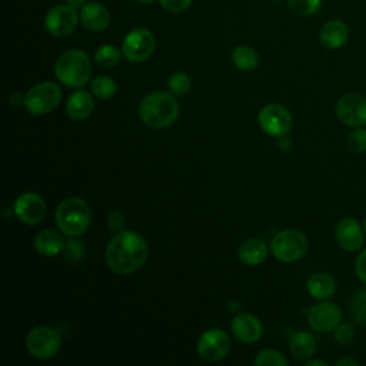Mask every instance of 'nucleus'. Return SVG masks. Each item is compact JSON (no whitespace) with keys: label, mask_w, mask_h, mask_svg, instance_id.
I'll use <instances>...</instances> for the list:
<instances>
[{"label":"nucleus","mask_w":366,"mask_h":366,"mask_svg":"<svg viewBox=\"0 0 366 366\" xmlns=\"http://www.w3.org/2000/svg\"><path fill=\"white\" fill-rule=\"evenodd\" d=\"M147 242L130 230L117 232L106 247V263L117 274H130L147 260Z\"/></svg>","instance_id":"f257e3e1"},{"label":"nucleus","mask_w":366,"mask_h":366,"mask_svg":"<svg viewBox=\"0 0 366 366\" xmlns=\"http://www.w3.org/2000/svg\"><path fill=\"white\" fill-rule=\"evenodd\" d=\"M139 116L152 129H166L177 120L179 103L172 93L154 92L140 102Z\"/></svg>","instance_id":"f03ea898"},{"label":"nucleus","mask_w":366,"mask_h":366,"mask_svg":"<svg viewBox=\"0 0 366 366\" xmlns=\"http://www.w3.org/2000/svg\"><path fill=\"white\" fill-rule=\"evenodd\" d=\"M54 74L67 87L84 86L92 76V63L87 53L79 49L63 51L54 64Z\"/></svg>","instance_id":"7ed1b4c3"},{"label":"nucleus","mask_w":366,"mask_h":366,"mask_svg":"<svg viewBox=\"0 0 366 366\" xmlns=\"http://www.w3.org/2000/svg\"><path fill=\"white\" fill-rule=\"evenodd\" d=\"M57 227L67 236L76 237L86 232L92 222L90 206L80 197H67L56 209Z\"/></svg>","instance_id":"20e7f679"},{"label":"nucleus","mask_w":366,"mask_h":366,"mask_svg":"<svg viewBox=\"0 0 366 366\" xmlns=\"http://www.w3.org/2000/svg\"><path fill=\"white\" fill-rule=\"evenodd\" d=\"M307 237L297 229H286L274 234L270 244L273 256L283 263L300 260L307 252Z\"/></svg>","instance_id":"39448f33"},{"label":"nucleus","mask_w":366,"mask_h":366,"mask_svg":"<svg viewBox=\"0 0 366 366\" xmlns=\"http://www.w3.org/2000/svg\"><path fill=\"white\" fill-rule=\"evenodd\" d=\"M61 99L60 87L53 81L34 84L23 97L26 109L34 116H43L57 107Z\"/></svg>","instance_id":"423d86ee"},{"label":"nucleus","mask_w":366,"mask_h":366,"mask_svg":"<svg viewBox=\"0 0 366 366\" xmlns=\"http://www.w3.org/2000/svg\"><path fill=\"white\" fill-rule=\"evenodd\" d=\"M156 49V39L149 29L137 27L130 30L122 43V53L130 63L146 61Z\"/></svg>","instance_id":"0eeeda50"},{"label":"nucleus","mask_w":366,"mask_h":366,"mask_svg":"<svg viewBox=\"0 0 366 366\" xmlns=\"http://www.w3.org/2000/svg\"><path fill=\"white\" fill-rule=\"evenodd\" d=\"M80 20L77 9L69 6L67 3L53 6L44 17V27L53 37H67L70 36Z\"/></svg>","instance_id":"6e6552de"},{"label":"nucleus","mask_w":366,"mask_h":366,"mask_svg":"<svg viewBox=\"0 0 366 366\" xmlns=\"http://www.w3.org/2000/svg\"><path fill=\"white\" fill-rule=\"evenodd\" d=\"M26 346L37 359H50L57 355L61 346V337L57 330L47 326L33 327L26 336Z\"/></svg>","instance_id":"1a4fd4ad"},{"label":"nucleus","mask_w":366,"mask_h":366,"mask_svg":"<svg viewBox=\"0 0 366 366\" xmlns=\"http://www.w3.org/2000/svg\"><path fill=\"white\" fill-rule=\"evenodd\" d=\"M259 126L260 129L273 137L286 136L293 124L290 112L280 104H267L259 112Z\"/></svg>","instance_id":"9d476101"},{"label":"nucleus","mask_w":366,"mask_h":366,"mask_svg":"<svg viewBox=\"0 0 366 366\" xmlns=\"http://www.w3.org/2000/svg\"><path fill=\"white\" fill-rule=\"evenodd\" d=\"M337 119L349 127H362L366 124V97L359 93H347L336 103Z\"/></svg>","instance_id":"9b49d317"},{"label":"nucleus","mask_w":366,"mask_h":366,"mask_svg":"<svg viewBox=\"0 0 366 366\" xmlns=\"http://www.w3.org/2000/svg\"><path fill=\"white\" fill-rule=\"evenodd\" d=\"M229 350L230 339L223 329H209L197 342V352L206 362H219L229 353Z\"/></svg>","instance_id":"f8f14e48"},{"label":"nucleus","mask_w":366,"mask_h":366,"mask_svg":"<svg viewBox=\"0 0 366 366\" xmlns=\"http://www.w3.org/2000/svg\"><path fill=\"white\" fill-rule=\"evenodd\" d=\"M342 320V310L332 302H320L313 305L307 312V322L316 332L325 333L335 330Z\"/></svg>","instance_id":"ddd939ff"},{"label":"nucleus","mask_w":366,"mask_h":366,"mask_svg":"<svg viewBox=\"0 0 366 366\" xmlns=\"http://www.w3.org/2000/svg\"><path fill=\"white\" fill-rule=\"evenodd\" d=\"M46 202L33 192L20 194L14 202L16 216L26 224H37L46 217Z\"/></svg>","instance_id":"4468645a"},{"label":"nucleus","mask_w":366,"mask_h":366,"mask_svg":"<svg viewBox=\"0 0 366 366\" xmlns=\"http://www.w3.org/2000/svg\"><path fill=\"white\" fill-rule=\"evenodd\" d=\"M363 226L355 217H343L335 230L337 244L346 252H356L363 244Z\"/></svg>","instance_id":"2eb2a0df"},{"label":"nucleus","mask_w":366,"mask_h":366,"mask_svg":"<svg viewBox=\"0 0 366 366\" xmlns=\"http://www.w3.org/2000/svg\"><path fill=\"white\" fill-rule=\"evenodd\" d=\"M232 332L234 337L243 343H254L263 335L260 320L250 313H239L232 320Z\"/></svg>","instance_id":"dca6fc26"},{"label":"nucleus","mask_w":366,"mask_h":366,"mask_svg":"<svg viewBox=\"0 0 366 366\" xmlns=\"http://www.w3.org/2000/svg\"><path fill=\"white\" fill-rule=\"evenodd\" d=\"M80 23L90 31H103L110 23V13L102 3L87 1L80 9Z\"/></svg>","instance_id":"f3484780"},{"label":"nucleus","mask_w":366,"mask_h":366,"mask_svg":"<svg viewBox=\"0 0 366 366\" xmlns=\"http://www.w3.org/2000/svg\"><path fill=\"white\" fill-rule=\"evenodd\" d=\"M349 40V27L342 20L326 21L319 31V41L325 49L335 50Z\"/></svg>","instance_id":"a211bd4d"},{"label":"nucleus","mask_w":366,"mask_h":366,"mask_svg":"<svg viewBox=\"0 0 366 366\" xmlns=\"http://www.w3.org/2000/svg\"><path fill=\"white\" fill-rule=\"evenodd\" d=\"M94 102L89 92L79 89L73 92L66 102V112L73 120H83L93 112Z\"/></svg>","instance_id":"6ab92c4d"},{"label":"nucleus","mask_w":366,"mask_h":366,"mask_svg":"<svg viewBox=\"0 0 366 366\" xmlns=\"http://www.w3.org/2000/svg\"><path fill=\"white\" fill-rule=\"evenodd\" d=\"M306 287L312 297L317 300H327L336 293L337 285L332 274L326 272H319L309 277Z\"/></svg>","instance_id":"aec40b11"},{"label":"nucleus","mask_w":366,"mask_h":366,"mask_svg":"<svg viewBox=\"0 0 366 366\" xmlns=\"http://www.w3.org/2000/svg\"><path fill=\"white\" fill-rule=\"evenodd\" d=\"M64 244V237L51 229L41 230L34 237V247L41 256H56L63 252Z\"/></svg>","instance_id":"412c9836"},{"label":"nucleus","mask_w":366,"mask_h":366,"mask_svg":"<svg viewBox=\"0 0 366 366\" xmlns=\"http://www.w3.org/2000/svg\"><path fill=\"white\" fill-rule=\"evenodd\" d=\"M237 256L242 263L247 266H256V264H260L267 257V247L263 240L250 237V239H246L239 246Z\"/></svg>","instance_id":"4be33fe9"},{"label":"nucleus","mask_w":366,"mask_h":366,"mask_svg":"<svg viewBox=\"0 0 366 366\" xmlns=\"http://www.w3.org/2000/svg\"><path fill=\"white\" fill-rule=\"evenodd\" d=\"M289 350L292 356L297 360L309 359L316 350V340L312 333L309 332H297L292 336L289 343Z\"/></svg>","instance_id":"5701e85b"},{"label":"nucleus","mask_w":366,"mask_h":366,"mask_svg":"<svg viewBox=\"0 0 366 366\" xmlns=\"http://www.w3.org/2000/svg\"><path fill=\"white\" fill-rule=\"evenodd\" d=\"M233 64L242 71H252L259 64V54L250 46H237L232 51Z\"/></svg>","instance_id":"b1692460"},{"label":"nucleus","mask_w":366,"mask_h":366,"mask_svg":"<svg viewBox=\"0 0 366 366\" xmlns=\"http://www.w3.org/2000/svg\"><path fill=\"white\" fill-rule=\"evenodd\" d=\"M122 56H123V53L117 47L112 46V44H103L96 50L94 60L100 67L110 69V67H114L119 64Z\"/></svg>","instance_id":"393cba45"},{"label":"nucleus","mask_w":366,"mask_h":366,"mask_svg":"<svg viewBox=\"0 0 366 366\" xmlns=\"http://www.w3.org/2000/svg\"><path fill=\"white\" fill-rule=\"evenodd\" d=\"M92 93L99 99H110L116 93V81L110 76H97L90 83Z\"/></svg>","instance_id":"a878e982"},{"label":"nucleus","mask_w":366,"mask_h":366,"mask_svg":"<svg viewBox=\"0 0 366 366\" xmlns=\"http://www.w3.org/2000/svg\"><path fill=\"white\" fill-rule=\"evenodd\" d=\"M349 307L352 317L357 323H366V289H357L353 292Z\"/></svg>","instance_id":"bb28decb"},{"label":"nucleus","mask_w":366,"mask_h":366,"mask_svg":"<svg viewBox=\"0 0 366 366\" xmlns=\"http://www.w3.org/2000/svg\"><path fill=\"white\" fill-rule=\"evenodd\" d=\"M192 87L190 77L183 71L173 73L167 80V89L173 96H184Z\"/></svg>","instance_id":"cd10ccee"},{"label":"nucleus","mask_w":366,"mask_h":366,"mask_svg":"<svg viewBox=\"0 0 366 366\" xmlns=\"http://www.w3.org/2000/svg\"><path fill=\"white\" fill-rule=\"evenodd\" d=\"M254 365L257 366H287V359L274 349L260 350L254 359Z\"/></svg>","instance_id":"c85d7f7f"},{"label":"nucleus","mask_w":366,"mask_h":366,"mask_svg":"<svg viewBox=\"0 0 366 366\" xmlns=\"http://www.w3.org/2000/svg\"><path fill=\"white\" fill-rule=\"evenodd\" d=\"M322 0H287L289 9L302 17H309L320 9Z\"/></svg>","instance_id":"c756f323"},{"label":"nucleus","mask_w":366,"mask_h":366,"mask_svg":"<svg viewBox=\"0 0 366 366\" xmlns=\"http://www.w3.org/2000/svg\"><path fill=\"white\" fill-rule=\"evenodd\" d=\"M63 254L67 262L79 263L84 257V244L77 239L67 240L63 249Z\"/></svg>","instance_id":"7c9ffc66"},{"label":"nucleus","mask_w":366,"mask_h":366,"mask_svg":"<svg viewBox=\"0 0 366 366\" xmlns=\"http://www.w3.org/2000/svg\"><path fill=\"white\" fill-rule=\"evenodd\" d=\"M347 146L353 153H365L366 152V129L356 127L347 136Z\"/></svg>","instance_id":"2f4dec72"},{"label":"nucleus","mask_w":366,"mask_h":366,"mask_svg":"<svg viewBox=\"0 0 366 366\" xmlns=\"http://www.w3.org/2000/svg\"><path fill=\"white\" fill-rule=\"evenodd\" d=\"M333 337L339 345H350L355 339V327L350 323H339L333 332Z\"/></svg>","instance_id":"473e14b6"},{"label":"nucleus","mask_w":366,"mask_h":366,"mask_svg":"<svg viewBox=\"0 0 366 366\" xmlns=\"http://www.w3.org/2000/svg\"><path fill=\"white\" fill-rule=\"evenodd\" d=\"M159 3L170 13H182L192 6L193 0H159Z\"/></svg>","instance_id":"72a5a7b5"},{"label":"nucleus","mask_w":366,"mask_h":366,"mask_svg":"<svg viewBox=\"0 0 366 366\" xmlns=\"http://www.w3.org/2000/svg\"><path fill=\"white\" fill-rule=\"evenodd\" d=\"M124 223H126V219H124V214L120 210H112L107 214V224L112 230L120 232L124 227Z\"/></svg>","instance_id":"f704fd0d"},{"label":"nucleus","mask_w":366,"mask_h":366,"mask_svg":"<svg viewBox=\"0 0 366 366\" xmlns=\"http://www.w3.org/2000/svg\"><path fill=\"white\" fill-rule=\"evenodd\" d=\"M355 272L357 279L366 285V249L360 252V254L356 257L355 262Z\"/></svg>","instance_id":"c9c22d12"},{"label":"nucleus","mask_w":366,"mask_h":366,"mask_svg":"<svg viewBox=\"0 0 366 366\" xmlns=\"http://www.w3.org/2000/svg\"><path fill=\"white\" fill-rule=\"evenodd\" d=\"M335 365H336V366H356V365H359V362H357L356 359H353V357L345 356V357L337 359V360L335 362Z\"/></svg>","instance_id":"e433bc0d"},{"label":"nucleus","mask_w":366,"mask_h":366,"mask_svg":"<svg viewBox=\"0 0 366 366\" xmlns=\"http://www.w3.org/2000/svg\"><path fill=\"white\" fill-rule=\"evenodd\" d=\"M66 3L74 9H81L87 3V0H66Z\"/></svg>","instance_id":"4c0bfd02"},{"label":"nucleus","mask_w":366,"mask_h":366,"mask_svg":"<svg viewBox=\"0 0 366 366\" xmlns=\"http://www.w3.org/2000/svg\"><path fill=\"white\" fill-rule=\"evenodd\" d=\"M315 365H319V366H327V363H326V362H323V360H309V362H306V366H315Z\"/></svg>","instance_id":"58836bf2"},{"label":"nucleus","mask_w":366,"mask_h":366,"mask_svg":"<svg viewBox=\"0 0 366 366\" xmlns=\"http://www.w3.org/2000/svg\"><path fill=\"white\" fill-rule=\"evenodd\" d=\"M21 96L19 94V93H13L11 96H10V102L13 103V104H19V103H21V100H17V99H20Z\"/></svg>","instance_id":"ea45409f"},{"label":"nucleus","mask_w":366,"mask_h":366,"mask_svg":"<svg viewBox=\"0 0 366 366\" xmlns=\"http://www.w3.org/2000/svg\"><path fill=\"white\" fill-rule=\"evenodd\" d=\"M139 3H142V4H150V3H153V1H156V0H137Z\"/></svg>","instance_id":"a19ab883"},{"label":"nucleus","mask_w":366,"mask_h":366,"mask_svg":"<svg viewBox=\"0 0 366 366\" xmlns=\"http://www.w3.org/2000/svg\"><path fill=\"white\" fill-rule=\"evenodd\" d=\"M363 230H365V233H366V217H365V220H363Z\"/></svg>","instance_id":"79ce46f5"},{"label":"nucleus","mask_w":366,"mask_h":366,"mask_svg":"<svg viewBox=\"0 0 366 366\" xmlns=\"http://www.w3.org/2000/svg\"><path fill=\"white\" fill-rule=\"evenodd\" d=\"M272 1H274V3H277V1H280V0H272Z\"/></svg>","instance_id":"37998d69"}]
</instances>
